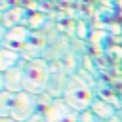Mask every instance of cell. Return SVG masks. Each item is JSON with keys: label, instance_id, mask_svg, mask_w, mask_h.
Listing matches in <instances>:
<instances>
[{"label": "cell", "instance_id": "6da1fadb", "mask_svg": "<svg viewBox=\"0 0 122 122\" xmlns=\"http://www.w3.org/2000/svg\"><path fill=\"white\" fill-rule=\"evenodd\" d=\"M48 80H50V61L46 57L25 59L23 92L40 95L48 90Z\"/></svg>", "mask_w": 122, "mask_h": 122}, {"label": "cell", "instance_id": "7a4b0ae2", "mask_svg": "<svg viewBox=\"0 0 122 122\" xmlns=\"http://www.w3.org/2000/svg\"><path fill=\"white\" fill-rule=\"evenodd\" d=\"M95 92H92V88L76 74H71L69 80H67V86H65V92H63V99L72 107L76 109L78 112L82 111H88L95 99Z\"/></svg>", "mask_w": 122, "mask_h": 122}, {"label": "cell", "instance_id": "3957f363", "mask_svg": "<svg viewBox=\"0 0 122 122\" xmlns=\"http://www.w3.org/2000/svg\"><path fill=\"white\" fill-rule=\"evenodd\" d=\"M46 122H78L80 112L72 109L63 97H57L51 101V105L44 111Z\"/></svg>", "mask_w": 122, "mask_h": 122}, {"label": "cell", "instance_id": "277c9868", "mask_svg": "<svg viewBox=\"0 0 122 122\" xmlns=\"http://www.w3.org/2000/svg\"><path fill=\"white\" fill-rule=\"evenodd\" d=\"M34 112H38L36 95L29 93V92H17L15 93V105H13V111H11V118H15L17 122H25Z\"/></svg>", "mask_w": 122, "mask_h": 122}, {"label": "cell", "instance_id": "5b68a950", "mask_svg": "<svg viewBox=\"0 0 122 122\" xmlns=\"http://www.w3.org/2000/svg\"><path fill=\"white\" fill-rule=\"evenodd\" d=\"M30 36H32V32L25 25H17L13 29H8L6 36H4V48H10V50H15L21 53L27 48V44L30 42Z\"/></svg>", "mask_w": 122, "mask_h": 122}, {"label": "cell", "instance_id": "8992f818", "mask_svg": "<svg viewBox=\"0 0 122 122\" xmlns=\"http://www.w3.org/2000/svg\"><path fill=\"white\" fill-rule=\"evenodd\" d=\"M71 74H65L63 72V67L57 63V61H50V80H48V93L57 99V97H63V92H65V86H67V80H69Z\"/></svg>", "mask_w": 122, "mask_h": 122}, {"label": "cell", "instance_id": "52a82bcc", "mask_svg": "<svg viewBox=\"0 0 122 122\" xmlns=\"http://www.w3.org/2000/svg\"><path fill=\"white\" fill-rule=\"evenodd\" d=\"M23 72H25V59H21L13 69L4 72V86L8 92H23Z\"/></svg>", "mask_w": 122, "mask_h": 122}, {"label": "cell", "instance_id": "ba28073f", "mask_svg": "<svg viewBox=\"0 0 122 122\" xmlns=\"http://www.w3.org/2000/svg\"><path fill=\"white\" fill-rule=\"evenodd\" d=\"M25 19V10L19 6H10L8 10L2 11V25L6 29H13L17 25H21Z\"/></svg>", "mask_w": 122, "mask_h": 122}, {"label": "cell", "instance_id": "9c48e42d", "mask_svg": "<svg viewBox=\"0 0 122 122\" xmlns=\"http://www.w3.org/2000/svg\"><path fill=\"white\" fill-rule=\"evenodd\" d=\"M90 111H92L99 120H111V118L116 114V107H112L109 101H105V99H101V97H95V99H93Z\"/></svg>", "mask_w": 122, "mask_h": 122}, {"label": "cell", "instance_id": "30bf717a", "mask_svg": "<svg viewBox=\"0 0 122 122\" xmlns=\"http://www.w3.org/2000/svg\"><path fill=\"white\" fill-rule=\"evenodd\" d=\"M21 53L15 51V50H10V48H0V72H6L10 69H13L19 61H21Z\"/></svg>", "mask_w": 122, "mask_h": 122}, {"label": "cell", "instance_id": "8fae6325", "mask_svg": "<svg viewBox=\"0 0 122 122\" xmlns=\"http://www.w3.org/2000/svg\"><path fill=\"white\" fill-rule=\"evenodd\" d=\"M13 105H15V93L8 90L0 92V116H11Z\"/></svg>", "mask_w": 122, "mask_h": 122}, {"label": "cell", "instance_id": "7c38bea8", "mask_svg": "<svg viewBox=\"0 0 122 122\" xmlns=\"http://www.w3.org/2000/svg\"><path fill=\"white\" fill-rule=\"evenodd\" d=\"M51 101H53V97L48 93V92H44V93H40V95H36V103H38V111L40 112H44L50 105H51Z\"/></svg>", "mask_w": 122, "mask_h": 122}, {"label": "cell", "instance_id": "4fadbf2b", "mask_svg": "<svg viewBox=\"0 0 122 122\" xmlns=\"http://www.w3.org/2000/svg\"><path fill=\"white\" fill-rule=\"evenodd\" d=\"M78 122H99V118L88 109V111H82L80 116H78Z\"/></svg>", "mask_w": 122, "mask_h": 122}, {"label": "cell", "instance_id": "5bb4252c", "mask_svg": "<svg viewBox=\"0 0 122 122\" xmlns=\"http://www.w3.org/2000/svg\"><path fill=\"white\" fill-rule=\"evenodd\" d=\"M25 122H46V114L38 111V112H34V114H32L29 120H25Z\"/></svg>", "mask_w": 122, "mask_h": 122}, {"label": "cell", "instance_id": "9a60e30c", "mask_svg": "<svg viewBox=\"0 0 122 122\" xmlns=\"http://www.w3.org/2000/svg\"><path fill=\"white\" fill-rule=\"evenodd\" d=\"M6 30H8V29H6L4 25H0V48L4 46V36H6Z\"/></svg>", "mask_w": 122, "mask_h": 122}, {"label": "cell", "instance_id": "2e32d148", "mask_svg": "<svg viewBox=\"0 0 122 122\" xmlns=\"http://www.w3.org/2000/svg\"><path fill=\"white\" fill-rule=\"evenodd\" d=\"M0 122H17V120L11 116H0Z\"/></svg>", "mask_w": 122, "mask_h": 122}, {"label": "cell", "instance_id": "e0dca14e", "mask_svg": "<svg viewBox=\"0 0 122 122\" xmlns=\"http://www.w3.org/2000/svg\"><path fill=\"white\" fill-rule=\"evenodd\" d=\"M6 86H4V72H0V92H4Z\"/></svg>", "mask_w": 122, "mask_h": 122}, {"label": "cell", "instance_id": "ac0fdd59", "mask_svg": "<svg viewBox=\"0 0 122 122\" xmlns=\"http://www.w3.org/2000/svg\"><path fill=\"white\" fill-rule=\"evenodd\" d=\"M2 11H4V10H0V25H2Z\"/></svg>", "mask_w": 122, "mask_h": 122}, {"label": "cell", "instance_id": "d6986e66", "mask_svg": "<svg viewBox=\"0 0 122 122\" xmlns=\"http://www.w3.org/2000/svg\"><path fill=\"white\" fill-rule=\"evenodd\" d=\"M99 122H107V120H99Z\"/></svg>", "mask_w": 122, "mask_h": 122}]
</instances>
